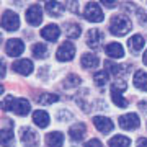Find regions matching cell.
Listing matches in <instances>:
<instances>
[{"label": "cell", "instance_id": "obj_1", "mask_svg": "<svg viewBox=\"0 0 147 147\" xmlns=\"http://www.w3.org/2000/svg\"><path fill=\"white\" fill-rule=\"evenodd\" d=\"M2 108L5 111H11V113H15L18 116H25L30 113L31 110V105H30V101L25 100V98H13V96H8L3 100V105Z\"/></svg>", "mask_w": 147, "mask_h": 147}, {"label": "cell", "instance_id": "obj_2", "mask_svg": "<svg viewBox=\"0 0 147 147\" xmlns=\"http://www.w3.org/2000/svg\"><path fill=\"white\" fill-rule=\"evenodd\" d=\"M131 20L124 15H116L111 18V25H110V31L116 36H124L131 31Z\"/></svg>", "mask_w": 147, "mask_h": 147}, {"label": "cell", "instance_id": "obj_3", "mask_svg": "<svg viewBox=\"0 0 147 147\" xmlns=\"http://www.w3.org/2000/svg\"><path fill=\"white\" fill-rule=\"evenodd\" d=\"M124 90H126V82L124 80H116L115 84L111 85V98L115 101V105L119 106V108H126L127 106V100L123 98Z\"/></svg>", "mask_w": 147, "mask_h": 147}, {"label": "cell", "instance_id": "obj_4", "mask_svg": "<svg viewBox=\"0 0 147 147\" xmlns=\"http://www.w3.org/2000/svg\"><path fill=\"white\" fill-rule=\"evenodd\" d=\"M84 16H85V20L92 21V23H100V21H103V18H105L100 5H98L96 2H88V3L85 5Z\"/></svg>", "mask_w": 147, "mask_h": 147}, {"label": "cell", "instance_id": "obj_5", "mask_svg": "<svg viewBox=\"0 0 147 147\" xmlns=\"http://www.w3.org/2000/svg\"><path fill=\"white\" fill-rule=\"evenodd\" d=\"M74 56H75V46H74L70 41H64L61 46H59L57 53H56V57L61 62H67V61H72Z\"/></svg>", "mask_w": 147, "mask_h": 147}, {"label": "cell", "instance_id": "obj_6", "mask_svg": "<svg viewBox=\"0 0 147 147\" xmlns=\"http://www.w3.org/2000/svg\"><path fill=\"white\" fill-rule=\"evenodd\" d=\"M119 126L124 129V131H134L139 127L141 124V119H139V116L136 113H129V115H123L119 116Z\"/></svg>", "mask_w": 147, "mask_h": 147}, {"label": "cell", "instance_id": "obj_7", "mask_svg": "<svg viewBox=\"0 0 147 147\" xmlns=\"http://www.w3.org/2000/svg\"><path fill=\"white\" fill-rule=\"evenodd\" d=\"M2 26L3 30H8V31H15L20 26V20H18V15L15 11H3L2 13Z\"/></svg>", "mask_w": 147, "mask_h": 147}, {"label": "cell", "instance_id": "obj_8", "mask_svg": "<svg viewBox=\"0 0 147 147\" xmlns=\"http://www.w3.org/2000/svg\"><path fill=\"white\" fill-rule=\"evenodd\" d=\"M20 137H21L23 146H26V147L38 146V141H39L38 132L34 131V129H31V127H21L20 129Z\"/></svg>", "mask_w": 147, "mask_h": 147}, {"label": "cell", "instance_id": "obj_9", "mask_svg": "<svg viewBox=\"0 0 147 147\" xmlns=\"http://www.w3.org/2000/svg\"><path fill=\"white\" fill-rule=\"evenodd\" d=\"M5 51L8 56H13V57H16V56H20L23 51H25V42L21 41V39H18V38H11V39H8L5 44Z\"/></svg>", "mask_w": 147, "mask_h": 147}, {"label": "cell", "instance_id": "obj_10", "mask_svg": "<svg viewBox=\"0 0 147 147\" xmlns=\"http://www.w3.org/2000/svg\"><path fill=\"white\" fill-rule=\"evenodd\" d=\"M26 21L31 26H38L42 21V11H41V7L38 5V3L31 5L26 10Z\"/></svg>", "mask_w": 147, "mask_h": 147}, {"label": "cell", "instance_id": "obj_11", "mask_svg": "<svg viewBox=\"0 0 147 147\" xmlns=\"http://www.w3.org/2000/svg\"><path fill=\"white\" fill-rule=\"evenodd\" d=\"M93 124L96 126V129H98L101 134H108V132H111V129L115 127L113 121H111L110 118H106V116H95Z\"/></svg>", "mask_w": 147, "mask_h": 147}, {"label": "cell", "instance_id": "obj_12", "mask_svg": "<svg viewBox=\"0 0 147 147\" xmlns=\"http://www.w3.org/2000/svg\"><path fill=\"white\" fill-rule=\"evenodd\" d=\"M41 36L44 38L46 41L56 42V41H57V38L61 36V28H59L57 25L51 23V25H47V26H44L41 30Z\"/></svg>", "mask_w": 147, "mask_h": 147}, {"label": "cell", "instance_id": "obj_13", "mask_svg": "<svg viewBox=\"0 0 147 147\" xmlns=\"http://www.w3.org/2000/svg\"><path fill=\"white\" fill-rule=\"evenodd\" d=\"M87 44H88L92 49H98V47L101 46V42H103V39H105V34L100 31V30H96V28H93V30H90L88 34H87Z\"/></svg>", "mask_w": 147, "mask_h": 147}, {"label": "cell", "instance_id": "obj_14", "mask_svg": "<svg viewBox=\"0 0 147 147\" xmlns=\"http://www.w3.org/2000/svg\"><path fill=\"white\" fill-rule=\"evenodd\" d=\"M13 70L20 75H30L33 72V64L30 59H20L13 64Z\"/></svg>", "mask_w": 147, "mask_h": 147}, {"label": "cell", "instance_id": "obj_15", "mask_svg": "<svg viewBox=\"0 0 147 147\" xmlns=\"http://www.w3.org/2000/svg\"><path fill=\"white\" fill-rule=\"evenodd\" d=\"M146 44V38L142 34H134L127 39V46H129V51L132 54H137L139 51H142V47Z\"/></svg>", "mask_w": 147, "mask_h": 147}, {"label": "cell", "instance_id": "obj_16", "mask_svg": "<svg viewBox=\"0 0 147 147\" xmlns=\"http://www.w3.org/2000/svg\"><path fill=\"white\" fill-rule=\"evenodd\" d=\"M105 53H106V56H110V57H113V59H121L124 56L123 46H121L119 42H110V44L105 47Z\"/></svg>", "mask_w": 147, "mask_h": 147}, {"label": "cell", "instance_id": "obj_17", "mask_svg": "<svg viewBox=\"0 0 147 147\" xmlns=\"http://www.w3.org/2000/svg\"><path fill=\"white\" fill-rule=\"evenodd\" d=\"M64 144V134L59 131L49 132L46 136V146L47 147H61Z\"/></svg>", "mask_w": 147, "mask_h": 147}, {"label": "cell", "instance_id": "obj_18", "mask_svg": "<svg viewBox=\"0 0 147 147\" xmlns=\"http://www.w3.org/2000/svg\"><path fill=\"white\" fill-rule=\"evenodd\" d=\"M85 132H87V129H85V124H84V123L74 124V126L69 129L70 139H72V141H77V142H80V141L85 137Z\"/></svg>", "mask_w": 147, "mask_h": 147}, {"label": "cell", "instance_id": "obj_19", "mask_svg": "<svg viewBox=\"0 0 147 147\" xmlns=\"http://www.w3.org/2000/svg\"><path fill=\"white\" fill-rule=\"evenodd\" d=\"M82 67L84 69H95L98 67V64H100V59H98V56L93 53H87L82 56Z\"/></svg>", "mask_w": 147, "mask_h": 147}, {"label": "cell", "instance_id": "obj_20", "mask_svg": "<svg viewBox=\"0 0 147 147\" xmlns=\"http://www.w3.org/2000/svg\"><path fill=\"white\" fill-rule=\"evenodd\" d=\"M44 7H46L47 13L51 16H61L64 8H65V5H64L62 2H46Z\"/></svg>", "mask_w": 147, "mask_h": 147}, {"label": "cell", "instance_id": "obj_21", "mask_svg": "<svg viewBox=\"0 0 147 147\" xmlns=\"http://www.w3.org/2000/svg\"><path fill=\"white\" fill-rule=\"evenodd\" d=\"M132 84H134L136 88L142 90V92H147V74L144 72V70H137V72L134 74Z\"/></svg>", "mask_w": 147, "mask_h": 147}, {"label": "cell", "instance_id": "obj_22", "mask_svg": "<svg viewBox=\"0 0 147 147\" xmlns=\"http://www.w3.org/2000/svg\"><path fill=\"white\" fill-rule=\"evenodd\" d=\"M33 121H34V124L39 127H47L49 124V115H47L46 111L42 110H38L33 113Z\"/></svg>", "mask_w": 147, "mask_h": 147}, {"label": "cell", "instance_id": "obj_23", "mask_svg": "<svg viewBox=\"0 0 147 147\" xmlns=\"http://www.w3.org/2000/svg\"><path fill=\"white\" fill-rule=\"evenodd\" d=\"M131 141L126 136H115L110 139V147H129Z\"/></svg>", "mask_w": 147, "mask_h": 147}, {"label": "cell", "instance_id": "obj_24", "mask_svg": "<svg viewBox=\"0 0 147 147\" xmlns=\"http://www.w3.org/2000/svg\"><path fill=\"white\" fill-rule=\"evenodd\" d=\"M2 146L3 147H13V131L8 127L2 129Z\"/></svg>", "mask_w": 147, "mask_h": 147}, {"label": "cell", "instance_id": "obj_25", "mask_svg": "<svg viewBox=\"0 0 147 147\" xmlns=\"http://www.w3.org/2000/svg\"><path fill=\"white\" fill-rule=\"evenodd\" d=\"M33 56L38 59H44L49 56V51H47V47L44 46V44H41V42H38V44H34L33 46Z\"/></svg>", "mask_w": 147, "mask_h": 147}, {"label": "cell", "instance_id": "obj_26", "mask_svg": "<svg viewBox=\"0 0 147 147\" xmlns=\"http://www.w3.org/2000/svg\"><path fill=\"white\" fill-rule=\"evenodd\" d=\"M59 100V96L56 93H42L38 96V101L41 105H51V103H56Z\"/></svg>", "mask_w": 147, "mask_h": 147}, {"label": "cell", "instance_id": "obj_27", "mask_svg": "<svg viewBox=\"0 0 147 147\" xmlns=\"http://www.w3.org/2000/svg\"><path fill=\"white\" fill-rule=\"evenodd\" d=\"M93 82L96 87H105L106 82H108V72L106 70H100V72H96L95 74V77H93Z\"/></svg>", "mask_w": 147, "mask_h": 147}, {"label": "cell", "instance_id": "obj_28", "mask_svg": "<svg viewBox=\"0 0 147 147\" xmlns=\"http://www.w3.org/2000/svg\"><path fill=\"white\" fill-rule=\"evenodd\" d=\"M80 33H82V30H80V26L77 25V23H69L67 25V36L69 38L75 39V38L80 36Z\"/></svg>", "mask_w": 147, "mask_h": 147}, {"label": "cell", "instance_id": "obj_29", "mask_svg": "<svg viewBox=\"0 0 147 147\" xmlns=\"http://www.w3.org/2000/svg\"><path fill=\"white\" fill-rule=\"evenodd\" d=\"M77 85H80L79 75H67L65 80H64V87H65V88H75Z\"/></svg>", "mask_w": 147, "mask_h": 147}, {"label": "cell", "instance_id": "obj_30", "mask_svg": "<svg viewBox=\"0 0 147 147\" xmlns=\"http://www.w3.org/2000/svg\"><path fill=\"white\" fill-rule=\"evenodd\" d=\"M105 65H106V72L108 74H113L115 77H118L121 72H123V69H121V65L119 64H115V62H105Z\"/></svg>", "mask_w": 147, "mask_h": 147}, {"label": "cell", "instance_id": "obj_31", "mask_svg": "<svg viewBox=\"0 0 147 147\" xmlns=\"http://www.w3.org/2000/svg\"><path fill=\"white\" fill-rule=\"evenodd\" d=\"M85 147H105V146H103L98 139H90V141L85 144Z\"/></svg>", "mask_w": 147, "mask_h": 147}, {"label": "cell", "instance_id": "obj_32", "mask_svg": "<svg viewBox=\"0 0 147 147\" xmlns=\"http://www.w3.org/2000/svg\"><path fill=\"white\" fill-rule=\"evenodd\" d=\"M59 115H61V116H59V119H61V121H69V119H72V115H70V113H69V111H61V113H59Z\"/></svg>", "mask_w": 147, "mask_h": 147}, {"label": "cell", "instance_id": "obj_33", "mask_svg": "<svg viewBox=\"0 0 147 147\" xmlns=\"http://www.w3.org/2000/svg\"><path fill=\"white\" fill-rule=\"evenodd\" d=\"M67 7L72 10V13H77V10H79V3H77V2H69Z\"/></svg>", "mask_w": 147, "mask_h": 147}, {"label": "cell", "instance_id": "obj_34", "mask_svg": "<svg viewBox=\"0 0 147 147\" xmlns=\"http://www.w3.org/2000/svg\"><path fill=\"white\" fill-rule=\"evenodd\" d=\"M137 16H139V21H141L142 25H146V26H147V15H146V13H141V11H139Z\"/></svg>", "mask_w": 147, "mask_h": 147}, {"label": "cell", "instance_id": "obj_35", "mask_svg": "<svg viewBox=\"0 0 147 147\" xmlns=\"http://www.w3.org/2000/svg\"><path fill=\"white\" fill-rule=\"evenodd\" d=\"M137 147H147V139L139 137V139H137Z\"/></svg>", "mask_w": 147, "mask_h": 147}, {"label": "cell", "instance_id": "obj_36", "mask_svg": "<svg viewBox=\"0 0 147 147\" xmlns=\"http://www.w3.org/2000/svg\"><path fill=\"white\" fill-rule=\"evenodd\" d=\"M103 5L105 7H116V3H113V2H103Z\"/></svg>", "mask_w": 147, "mask_h": 147}, {"label": "cell", "instance_id": "obj_37", "mask_svg": "<svg viewBox=\"0 0 147 147\" xmlns=\"http://www.w3.org/2000/svg\"><path fill=\"white\" fill-rule=\"evenodd\" d=\"M142 61H144V64L147 65V51L144 53V56H142Z\"/></svg>", "mask_w": 147, "mask_h": 147}]
</instances>
